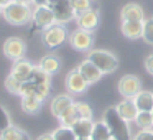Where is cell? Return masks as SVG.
<instances>
[{
  "label": "cell",
  "instance_id": "cell-28",
  "mask_svg": "<svg viewBox=\"0 0 153 140\" xmlns=\"http://www.w3.org/2000/svg\"><path fill=\"white\" fill-rule=\"evenodd\" d=\"M51 133H53L54 140H77V137L74 135L73 129H69V127L59 125L58 129H54Z\"/></svg>",
  "mask_w": 153,
  "mask_h": 140
},
{
  "label": "cell",
  "instance_id": "cell-27",
  "mask_svg": "<svg viewBox=\"0 0 153 140\" xmlns=\"http://www.w3.org/2000/svg\"><path fill=\"white\" fill-rule=\"evenodd\" d=\"M135 124L140 130H148L153 129V119H152V112H138L135 119Z\"/></svg>",
  "mask_w": 153,
  "mask_h": 140
},
{
  "label": "cell",
  "instance_id": "cell-2",
  "mask_svg": "<svg viewBox=\"0 0 153 140\" xmlns=\"http://www.w3.org/2000/svg\"><path fill=\"white\" fill-rule=\"evenodd\" d=\"M102 120L105 122V125L109 127L112 140H130L128 122H125V120L117 114L115 107L105 109V112H104V115H102Z\"/></svg>",
  "mask_w": 153,
  "mask_h": 140
},
{
  "label": "cell",
  "instance_id": "cell-6",
  "mask_svg": "<svg viewBox=\"0 0 153 140\" xmlns=\"http://www.w3.org/2000/svg\"><path fill=\"white\" fill-rule=\"evenodd\" d=\"M2 51L12 61L22 60V58H25V53H27V43L20 36H10L4 41Z\"/></svg>",
  "mask_w": 153,
  "mask_h": 140
},
{
  "label": "cell",
  "instance_id": "cell-5",
  "mask_svg": "<svg viewBox=\"0 0 153 140\" xmlns=\"http://www.w3.org/2000/svg\"><path fill=\"white\" fill-rule=\"evenodd\" d=\"M117 89H119L120 96L123 99H133L142 91V81L135 74H125V76H122L119 79Z\"/></svg>",
  "mask_w": 153,
  "mask_h": 140
},
{
  "label": "cell",
  "instance_id": "cell-4",
  "mask_svg": "<svg viewBox=\"0 0 153 140\" xmlns=\"http://www.w3.org/2000/svg\"><path fill=\"white\" fill-rule=\"evenodd\" d=\"M69 38L66 27L61 23H54L51 27L41 30V41L48 50H54V48H59L64 41Z\"/></svg>",
  "mask_w": 153,
  "mask_h": 140
},
{
  "label": "cell",
  "instance_id": "cell-13",
  "mask_svg": "<svg viewBox=\"0 0 153 140\" xmlns=\"http://www.w3.org/2000/svg\"><path fill=\"white\" fill-rule=\"evenodd\" d=\"M99 20H100L99 10H96V8H91V10H87V12H84V13H81V15L76 17L77 28L86 30V31H91V33L99 27Z\"/></svg>",
  "mask_w": 153,
  "mask_h": 140
},
{
  "label": "cell",
  "instance_id": "cell-8",
  "mask_svg": "<svg viewBox=\"0 0 153 140\" xmlns=\"http://www.w3.org/2000/svg\"><path fill=\"white\" fill-rule=\"evenodd\" d=\"M68 40H69V45L74 48V50L89 53V51L92 50V45H94V35L91 33V31L77 28V30L71 31Z\"/></svg>",
  "mask_w": 153,
  "mask_h": 140
},
{
  "label": "cell",
  "instance_id": "cell-34",
  "mask_svg": "<svg viewBox=\"0 0 153 140\" xmlns=\"http://www.w3.org/2000/svg\"><path fill=\"white\" fill-rule=\"evenodd\" d=\"M133 140H153V129L148 130H138L133 137Z\"/></svg>",
  "mask_w": 153,
  "mask_h": 140
},
{
  "label": "cell",
  "instance_id": "cell-32",
  "mask_svg": "<svg viewBox=\"0 0 153 140\" xmlns=\"http://www.w3.org/2000/svg\"><path fill=\"white\" fill-rule=\"evenodd\" d=\"M5 89L8 91V92H12V94H18L20 92V87H22V83L18 79H15L12 74H8L7 77H5Z\"/></svg>",
  "mask_w": 153,
  "mask_h": 140
},
{
  "label": "cell",
  "instance_id": "cell-25",
  "mask_svg": "<svg viewBox=\"0 0 153 140\" xmlns=\"http://www.w3.org/2000/svg\"><path fill=\"white\" fill-rule=\"evenodd\" d=\"M91 140H112L110 130H109V127L105 125L104 120H97V122H94V129H92V133H91Z\"/></svg>",
  "mask_w": 153,
  "mask_h": 140
},
{
  "label": "cell",
  "instance_id": "cell-24",
  "mask_svg": "<svg viewBox=\"0 0 153 140\" xmlns=\"http://www.w3.org/2000/svg\"><path fill=\"white\" fill-rule=\"evenodd\" d=\"M0 140H30V135H28L25 130L18 129L17 125L12 124L10 127H7V129L2 132Z\"/></svg>",
  "mask_w": 153,
  "mask_h": 140
},
{
  "label": "cell",
  "instance_id": "cell-21",
  "mask_svg": "<svg viewBox=\"0 0 153 140\" xmlns=\"http://www.w3.org/2000/svg\"><path fill=\"white\" fill-rule=\"evenodd\" d=\"M20 107L25 114L28 115H35L36 112H40L41 107H43V101L36 99L33 96H25V97H20Z\"/></svg>",
  "mask_w": 153,
  "mask_h": 140
},
{
  "label": "cell",
  "instance_id": "cell-36",
  "mask_svg": "<svg viewBox=\"0 0 153 140\" xmlns=\"http://www.w3.org/2000/svg\"><path fill=\"white\" fill-rule=\"evenodd\" d=\"M36 140H54V137H53V133H41Z\"/></svg>",
  "mask_w": 153,
  "mask_h": 140
},
{
  "label": "cell",
  "instance_id": "cell-33",
  "mask_svg": "<svg viewBox=\"0 0 153 140\" xmlns=\"http://www.w3.org/2000/svg\"><path fill=\"white\" fill-rule=\"evenodd\" d=\"M10 125H12L10 114H8V110L0 104V135H2V132H4L7 127H10Z\"/></svg>",
  "mask_w": 153,
  "mask_h": 140
},
{
  "label": "cell",
  "instance_id": "cell-14",
  "mask_svg": "<svg viewBox=\"0 0 153 140\" xmlns=\"http://www.w3.org/2000/svg\"><path fill=\"white\" fill-rule=\"evenodd\" d=\"M76 69L79 71L81 76L87 81V84H89V86H91V84H94V83H97V81H100V77L104 76V74L99 71V68H96V64L91 63L87 58L84 61H81L79 66H77Z\"/></svg>",
  "mask_w": 153,
  "mask_h": 140
},
{
  "label": "cell",
  "instance_id": "cell-11",
  "mask_svg": "<svg viewBox=\"0 0 153 140\" xmlns=\"http://www.w3.org/2000/svg\"><path fill=\"white\" fill-rule=\"evenodd\" d=\"M50 89H51V86H40V84H35L33 81H25V83H22L18 96L20 97L33 96V97H36V99H40L45 102L48 94H50Z\"/></svg>",
  "mask_w": 153,
  "mask_h": 140
},
{
  "label": "cell",
  "instance_id": "cell-26",
  "mask_svg": "<svg viewBox=\"0 0 153 140\" xmlns=\"http://www.w3.org/2000/svg\"><path fill=\"white\" fill-rule=\"evenodd\" d=\"M28 81H33L35 84H40V86H51V76L48 73H45L43 69H40L38 66H35L31 77Z\"/></svg>",
  "mask_w": 153,
  "mask_h": 140
},
{
  "label": "cell",
  "instance_id": "cell-22",
  "mask_svg": "<svg viewBox=\"0 0 153 140\" xmlns=\"http://www.w3.org/2000/svg\"><path fill=\"white\" fill-rule=\"evenodd\" d=\"M92 129H94V122L89 119H79L73 125V132L77 139H91Z\"/></svg>",
  "mask_w": 153,
  "mask_h": 140
},
{
  "label": "cell",
  "instance_id": "cell-29",
  "mask_svg": "<svg viewBox=\"0 0 153 140\" xmlns=\"http://www.w3.org/2000/svg\"><path fill=\"white\" fill-rule=\"evenodd\" d=\"M69 2H71V7H73L76 17L81 13H84V12H87V10H91V8L94 7L92 0H69Z\"/></svg>",
  "mask_w": 153,
  "mask_h": 140
},
{
  "label": "cell",
  "instance_id": "cell-42",
  "mask_svg": "<svg viewBox=\"0 0 153 140\" xmlns=\"http://www.w3.org/2000/svg\"><path fill=\"white\" fill-rule=\"evenodd\" d=\"M152 119H153V110H152Z\"/></svg>",
  "mask_w": 153,
  "mask_h": 140
},
{
  "label": "cell",
  "instance_id": "cell-3",
  "mask_svg": "<svg viewBox=\"0 0 153 140\" xmlns=\"http://www.w3.org/2000/svg\"><path fill=\"white\" fill-rule=\"evenodd\" d=\"M87 60L96 64L102 74H110L119 68V58L107 50H91L87 53Z\"/></svg>",
  "mask_w": 153,
  "mask_h": 140
},
{
  "label": "cell",
  "instance_id": "cell-39",
  "mask_svg": "<svg viewBox=\"0 0 153 140\" xmlns=\"http://www.w3.org/2000/svg\"><path fill=\"white\" fill-rule=\"evenodd\" d=\"M15 2H23V4H31L33 5V0H15Z\"/></svg>",
  "mask_w": 153,
  "mask_h": 140
},
{
  "label": "cell",
  "instance_id": "cell-20",
  "mask_svg": "<svg viewBox=\"0 0 153 140\" xmlns=\"http://www.w3.org/2000/svg\"><path fill=\"white\" fill-rule=\"evenodd\" d=\"M132 101L135 102L138 112H152L153 110V92H150V91L142 89Z\"/></svg>",
  "mask_w": 153,
  "mask_h": 140
},
{
  "label": "cell",
  "instance_id": "cell-17",
  "mask_svg": "<svg viewBox=\"0 0 153 140\" xmlns=\"http://www.w3.org/2000/svg\"><path fill=\"white\" fill-rule=\"evenodd\" d=\"M73 104H74V101H73V96H71V94H58V96H54L53 99H51L50 110H51V114L58 119V117H59L68 107L73 106Z\"/></svg>",
  "mask_w": 153,
  "mask_h": 140
},
{
  "label": "cell",
  "instance_id": "cell-10",
  "mask_svg": "<svg viewBox=\"0 0 153 140\" xmlns=\"http://www.w3.org/2000/svg\"><path fill=\"white\" fill-rule=\"evenodd\" d=\"M31 22L40 30H45V28L56 23V18H54V13L50 5H36V7H33V18H31Z\"/></svg>",
  "mask_w": 153,
  "mask_h": 140
},
{
  "label": "cell",
  "instance_id": "cell-19",
  "mask_svg": "<svg viewBox=\"0 0 153 140\" xmlns=\"http://www.w3.org/2000/svg\"><path fill=\"white\" fill-rule=\"evenodd\" d=\"M122 35L128 40H138L143 35V22H122Z\"/></svg>",
  "mask_w": 153,
  "mask_h": 140
},
{
  "label": "cell",
  "instance_id": "cell-31",
  "mask_svg": "<svg viewBox=\"0 0 153 140\" xmlns=\"http://www.w3.org/2000/svg\"><path fill=\"white\" fill-rule=\"evenodd\" d=\"M74 104H76L77 114H79L81 119H89V120H92L94 112H92V107H91L89 104H87V102H74Z\"/></svg>",
  "mask_w": 153,
  "mask_h": 140
},
{
  "label": "cell",
  "instance_id": "cell-37",
  "mask_svg": "<svg viewBox=\"0 0 153 140\" xmlns=\"http://www.w3.org/2000/svg\"><path fill=\"white\" fill-rule=\"evenodd\" d=\"M50 4V0H33V5L36 7V5H48Z\"/></svg>",
  "mask_w": 153,
  "mask_h": 140
},
{
  "label": "cell",
  "instance_id": "cell-30",
  "mask_svg": "<svg viewBox=\"0 0 153 140\" xmlns=\"http://www.w3.org/2000/svg\"><path fill=\"white\" fill-rule=\"evenodd\" d=\"M143 41L148 45H153V17H148L143 20Z\"/></svg>",
  "mask_w": 153,
  "mask_h": 140
},
{
  "label": "cell",
  "instance_id": "cell-7",
  "mask_svg": "<svg viewBox=\"0 0 153 140\" xmlns=\"http://www.w3.org/2000/svg\"><path fill=\"white\" fill-rule=\"evenodd\" d=\"M54 13V18H56V23H68V22L74 20L76 18V13H74L73 7H71V2L69 0H50V4Z\"/></svg>",
  "mask_w": 153,
  "mask_h": 140
},
{
  "label": "cell",
  "instance_id": "cell-9",
  "mask_svg": "<svg viewBox=\"0 0 153 140\" xmlns=\"http://www.w3.org/2000/svg\"><path fill=\"white\" fill-rule=\"evenodd\" d=\"M64 86H66L68 92L71 96H79V94H84L89 87L87 81L81 76V73L77 69H71L68 73L66 79H64Z\"/></svg>",
  "mask_w": 153,
  "mask_h": 140
},
{
  "label": "cell",
  "instance_id": "cell-40",
  "mask_svg": "<svg viewBox=\"0 0 153 140\" xmlns=\"http://www.w3.org/2000/svg\"><path fill=\"white\" fill-rule=\"evenodd\" d=\"M2 13H4V7L0 5V17H2Z\"/></svg>",
  "mask_w": 153,
  "mask_h": 140
},
{
  "label": "cell",
  "instance_id": "cell-12",
  "mask_svg": "<svg viewBox=\"0 0 153 140\" xmlns=\"http://www.w3.org/2000/svg\"><path fill=\"white\" fill-rule=\"evenodd\" d=\"M33 69H35V64L31 63L30 60H27V58H22V60L13 61V66H12L10 74L15 77V79L20 81V83H25V81H28L31 77Z\"/></svg>",
  "mask_w": 153,
  "mask_h": 140
},
{
  "label": "cell",
  "instance_id": "cell-38",
  "mask_svg": "<svg viewBox=\"0 0 153 140\" xmlns=\"http://www.w3.org/2000/svg\"><path fill=\"white\" fill-rule=\"evenodd\" d=\"M12 2H13V0H0V5H2V7H7V5L12 4Z\"/></svg>",
  "mask_w": 153,
  "mask_h": 140
},
{
  "label": "cell",
  "instance_id": "cell-41",
  "mask_svg": "<svg viewBox=\"0 0 153 140\" xmlns=\"http://www.w3.org/2000/svg\"><path fill=\"white\" fill-rule=\"evenodd\" d=\"M77 140H91V139H77Z\"/></svg>",
  "mask_w": 153,
  "mask_h": 140
},
{
  "label": "cell",
  "instance_id": "cell-15",
  "mask_svg": "<svg viewBox=\"0 0 153 140\" xmlns=\"http://www.w3.org/2000/svg\"><path fill=\"white\" fill-rule=\"evenodd\" d=\"M120 20L122 22H143L145 20V12L138 4H130L123 5L120 10Z\"/></svg>",
  "mask_w": 153,
  "mask_h": 140
},
{
  "label": "cell",
  "instance_id": "cell-18",
  "mask_svg": "<svg viewBox=\"0 0 153 140\" xmlns=\"http://www.w3.org/2000/svg\"><path fill=\"white\" fill-rule=\"evenodd\" d=\"M36 66L40 68V69H43L45 73H48L50 76H53V74L59 73V69H61V60L56 56V54H45Z\"/></svg>",
  "mask_w": 153,
  "mask_h": 140
},
{
  "label": "cell",
  "instance_id": "cell-35",
  "mask_svg": "<svg viewBox=\"0 0 153 140\" xmlns=\"http://www.w3.org/2000/svg\"><path fill=\"white\" fill-rule=\"evenodd\" d=\"M145 69L150 76H153V53L145 58Z\"/></svg>",
  "mask_w": 153,
  "mask_h": 140
},
{
  "label": "cell",
  "instance_id": "cell-23",
  "mask_svg": "<svg viewBox=\"0 0 153 140\" xmlns=\"http://www.w3.org/2000/svg\"><path fill=\"white\" fill-rule=\"evenodd\" d=\"M79 114H77V109H76V104H73L71 107H68L66 110H64L63 114H61L59 117H58V120H59V125L63 127H69V129H73V125L79 120Z\"/></svg>",
  "mask_w": 153,
  "mask_h": 140
},
{
  "label": "cell",
  "instance_id": "cell-16",
  "mask_svg": "<svg viewBox=\"0 0 153 140\" xmlns=\"http://www.w3.org/2000/svg\"><path fill=\"white\" fill-rule=\"evenodd\" d=\"M115 110L117 114H119L120 117H122L125 122H135L137 115H138V109H137L135 102H133L132 99H123L120 101L119 104L115 106Z\"/></svg>",
  "mask_w": 153,
  "mask_h": 140
},
{
  "label": "cell",
  "instance_id": "cell-1",
  "mask_svg": "<svg viewBox=\"0 0 153 140\" xmlns=\"http://www.w3.org/2000/svg\"><path fill=\"white\" fill-rule=\"evenodd\" d=\"M2 17L5 18V22L12 25H17V27H22V25H27L31 22L33 18V5L31 4H23V2H12L7 7H4V13Z\"/></svg>",
  "mask_w": 153,
  "mask_h": 140
}]
</instances>
